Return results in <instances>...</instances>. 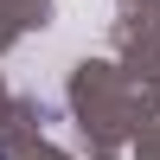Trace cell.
<instances>
[{
    "label": "cell",
    "mask_w": 160,
    "mask_h": 160,
    "mask_svg": "<svg viewBox=\"0 0 160 160\" xmlns=\"http://www.w3.org/2000/svg\"><path fill=\"white\" fill-rule=\"evenodd\" d=\"M0 160H7V154H0Z\"/></svg>",
    "instance_id": "obj_1"
}]
</instances>
